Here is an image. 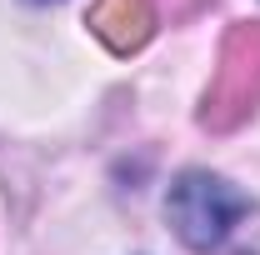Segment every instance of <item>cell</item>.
Listing matches in <instances>:
<instances>
[{
	"label": "cell",
	"instance_id": "1",
	"mask_svg": "<svg viewBox=\"0 0 260 255\" xmlns=\"http://www.w3.org/2000/svg\"><path fill=\"white\" fill-rule=\"evenodd\" d=\"M250 200L225 185L220 175H205V170H190L170 185V200H165V215L175 225V235L190 245V250H215L235 235V225L245 220Z\"/></svg>",
	"mask_w": 260,
	"mask_h": 255
},
{
	"label": "cell",
	"instance_id": "2",
	"mask_svg": "<svg viewBox=\"0 0 260 255\" xmlns=\"http://www.w3.org/2000/svg\"><path fill=\"white\" fill-rule=\"evenodd\" d=\"M255 100H260V25H240V30L230 35V45H225V65L215 75V95H210L205 120L230 125Z\"/></svg>",
	"mask_w": 260,
	"mask_h": 255
},
{
	"label": "cell",
	"instance_id": "3",
	"mask_svg": "<svg viewBox=\"0 0 260 255\" xmlns=\"http://www.w3.org/2000/svg\"><path fill=\"white\" fill-rule=\"evenodd\" d=\"M90 25L110 50H135L150 35V0H100Z\"/></svg>",
	"mask_w": 260,
	"mask_h": 255
}]
</instances>
